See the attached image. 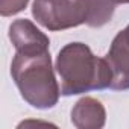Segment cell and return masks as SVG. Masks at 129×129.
Returning a JSON list of instances; mask_svg holds the SVG:
<instances>
[{"instance_id":"52a82bcc","label":"cell","mask_w":129,"mask_h":129,"mask_svg":"<svg viewBox=\"0 0 129 129\" xmlns=\"http://www.w3.org/2000/svg\"><path fill=\"white\" fill-rule=\"evenodd\" d=\"M114 2L112 0H91V14L88 20V26L100 27L106 24L114 14Z\"/></svg>"},{"instance_id":"5b68a950","label":"cell","mask_w":129,"mask_h":129,"mask_svg":"<svg viewBox=\"0 0 129 129\" xmlns=\"http://www.w3.org/2000/svg\"><path fill=\"white\" fill-rule=\"evenodd\" d=\"M9 40L17 52H40L49 50L50 41L30 20L20 18L9 26Z\"/></svg>"},{"instance_id":"7a4b0ae2","label":"cell","mask_w":129,"mask_h":129,"mask_svg":"<svg viewBox=\"0 0 129 129\" xmlns=\"http://www.w3.org/2000/svg\"><path fill=\"white\" fill-rule=\"evenodd\" d=\"M11 75L21 97L30 106L49 109L58 103L61 90L49 50L17 52L11 64Z\"/></svg>"},{"instance_id":"ba28073f","label":"cell","mask_w":129,"mask_h":129,"mask_svg":"<svg viewBox=\"0 0 129 129\" xmlns=\"http://www.w3.org/2000/svg\"><path fill=\"white\" fill-rule=\"evenodd\" d=\"M29 3V0H0V14L3 17H11L21 12Z\"/></svg>"},{"instance_id":"9c48e42d","label":"cell","mask_w":129,"mask_h":129,"mask_svg":"<svg viewBox=\"0 0 129 129\" xmlns=\"http://www.w3.org/2000/svg\"><path fill=\"white\" fill-rule=\"evenodd\" d=\"M112 2L117 5V3H121V5H126V3H129V0H112Z\"/></svg>"},{"instance_id":"8992f818","label":"cell","mask_w":129,"mask_h":129,"mask_svg":"<svg viewBox=\"0 0 129 129\" xmlns=\"http://www.w3.org/2000/svg\"><path fill=\"white\" fill-rule=\"evenodd\" d=\"M105 121L106 111L94 97H82L72 109V123L78 129H100Z\"/></svg>"},{"instance_id":"3957f363","label":"cell","mask_w":129,"mask_h":129,"mask_svg":"<svg viewBox=\"0 0 129 129\" xmlns=\"http://www.w3.org/2000/svg\"><path fill=\"white\" fill-rule=\"evenodd\" d=\"M91 14V0H35L32 15L49 30H64L87 24Z\"/></svg>"},{"instance_id":"6da1fadb","label":"cell","mask_w":129,"mask_h":129,"mask_svg":"<svg viewBox=\"0 0 129 129\" xmlns=\"http://www.w3.org/2000/svg\"><path fill=\"white\" fill-rule=\"evenodd\" d=\"M55 69L61 79L62 96L109 88L112 82V72L106 59L97 58L84 43L64 46L58 53Z\"/></svg>"},{"instance_id":"277c9868","label":"cell","mask_w":129,"mask_h":129,"mask_svg":"<svg viewBox=\"0 0 129 129\" xmlns=\"http://www.w3.org/2000/svg\"><path fill=\"white\" fill-rule=\"evenodd\" d=\"M112 72V90H129V24L120 30L105 56Z\"/></svg>"}]
</instances>
